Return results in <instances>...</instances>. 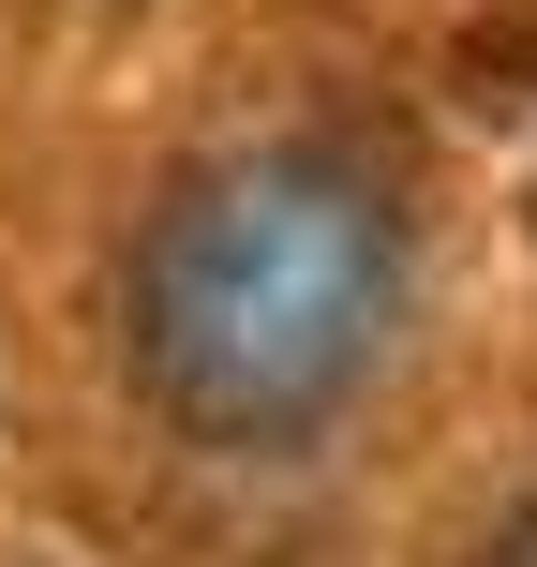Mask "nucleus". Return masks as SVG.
Wrapping results in <instances>:
<instances>
[{
	"label": "nucleus",
	"mask_w": 537,
	"mask_h": 567,
	"mask_svg": "<svg viewBox=\"0 0 537 567\" xmlns=\"http://www.w3.org/2000/svg\"><path fill=\"white\" fill-rule=\"evenodd\" d=\"M403 299V209L343 150L209 165L135 255V359L195 433H313Z\"/></svg>",
	"instance_id": "obj_1"
},
{
	"label": "nucleus",
	"mask_w": 537,
	"mask_h": 567,
	"mask_svg": "<svg viewBox=\"0 0 537 567\" xmlns=\"http://www.w3.org/2000/svg\"><path fill=\"white\" fill-rule=\"evenodd\" d=\"M478 567H537V508H523V523H493V553H478Z\"/></svg>",
	"instance_id": "obj_2"
}]
</instances>
